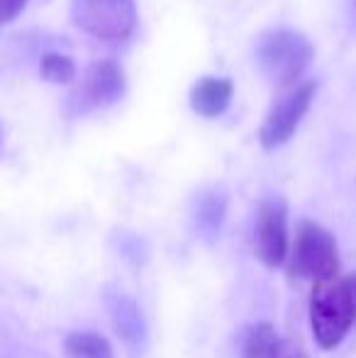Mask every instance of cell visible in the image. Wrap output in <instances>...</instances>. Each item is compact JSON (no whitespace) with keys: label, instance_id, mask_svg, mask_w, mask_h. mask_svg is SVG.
<instances>
[{"label":"cell","instance_id":"6da1fadb","mask_svg":"<svg viewBox=\"0 0 356 358\" xmlns=\"http://www.w3.org/2000/svg\"><path fill=\"white\" fill-rule=\"evenodd\" d=\"M356 322V302L347 278L318 280L310 297V324L320 349L332 351L344 341Z\"/></svg>","mask_w":356,"mask_h":358},{"label":"cell","instance_id":"7a4b0ae2","mask_svg":"<svg viewBox=\"0 0 356 358\" xmlns=\"http://www.w3.org/2000/svg\"><path fill=\"white\" fill-rule=\"evenodd\" d=\"M313 44L290 27L266 29L257 39V66L273 85H293L313 62Z\"/></svg>","mask_w":356,"mask_h":358},{"label":"cell","instance_id":"3957f363","mask_svg":"<svg viewBox=\"0 0 356 358\" xmlns=\"http://www.w3.org/2000/svg\"><path fill=\"white\" fill-rule=\"evenodd\" d=\"M339 273L337 239L318 222L303 220L295 229L293 251L288 259V275L298 280H325Z\"/></svg>","mask_w":356,"mask_h":358},{"label":"cell","instance_id":"277c9868","mask_svg":"<svg viewBox=\"0 0 356 358\" xmlns=\"http://www.w3.org/2000/svg\"><path fill=\"white\" fill-rule=\"evenodd\" d=\"M71 20L95 39L124 42L137 27V8L134 0H71Z\"/></svg>","mask_w":356,"mask_h":358},{"label":"cell","instance_id":"5b68a950","mask_svg":"<svg viewBox=\"0 0 356 358\" xmlns=\"http://www.w3.org/2000/svg\"><path fill=\"white\" fill-rule=\"evenodd\" d=\"M318 93V80H305V83L293 85L290 90H285L266 113L259 129V142L266 151L280 149L283 144H288L293 139V134L298 132L300 122L308 115L310 105Z\"/></svg>","mask_w":356,"mask_h":358},{"label":"cell","instance_id":"8992f818","mask_svg":"<svg viewBox=\"0 0 356 358\" xmlns=\"http://www.w3.org/2000/svg\"><path fill=\"white\" fill-rule=\"evenodd\" d=\"M124 71L113 59L93 62L83 73V80L69 98L71 113L83 115L90 110H105L124 95Z\"/></svg>","mask_w":356,"mask_h":358},{"label":"cell","instance_id":"52a82bcc","mask_svg":"<svg viewBox=\"0 0 356 358\" xmlns=\"http://www.w3.org/2000/svg\"><path fill=\"white\" fill-rule=\"evenodd\" d=\"M254 251L269 268L280 266L288 256V205L283 198H266L259 205Z\"/></svg>","mask_w":356,"mask_h":358},{"label":"cell","instance_id":"ba28073f","mask_svg":"<svg viewBox=\"0 0 356 358\" xmlns=\"http://www.w3.org/2000/svg\"><path fill=\"white\" fill-rule=\"evenodd\" d=\"M234 95V85L229 78H220V76H203L195 80L190 88V108L195 115L205 120L220 117L225 110L229 108Z\"/></svg>","mask_w":356,"mask_h":358},{"label":"cell","instance_id":"9c48e42d","mask_svg":"<svg viewBox=\"0 0 356 358\" xmlns=\"http://www.w3.org/2000/svg\"><path fill=\"white\" fill-rule=\"evenodd\" d=\"M110 317H113V327L118 336L124 341L129 351H139L147 341V327H144V317L139 312V305L132 297L122 295H110Z\"/></svg>","mask_w":356,"mask_h":358},{"label":"cell","instance_id":"30bf717a","mask_svg":"<svg viewBox=\"0 0 356 358\" xmlns=\"http://www.w3.org/2000/svg\"><path fill=\"white\" fill-rule=\"evenodd\" d=\"M225 213H227V198L222 190H208L200 195L198 205H195V224H198L200 234L213 239L222 227Z\"/></svg>","mask_w":356,"mask_h":358},{"label":"cell","instance_id":"8fae6325","mask_svg":"<svg viewBox=\"0 0 356 358\" xmlns=\"http://www.w3.org/2000/svg\"><path fill=\"white\" fill-rule=\"evenodd\" d=\"M64 351L69 358H115L108 339L95 331H71L64 339Z\"/></svg>","mask_w":356,"mask_h":358},{"label":"cell","instance_id":"7c38bea8","mask_svg":"<svg viewBox=\"0 0 356 358\" xmlns=\"http://www.w3.org/2000/svg\"><path fill=\"white\" fill-rule=\"evenodd\" d=\"M39 73L47 83H54V85H64V83H71L76 78V64L71 62L69 57L64 54H44L42 57V64H39Z\"/></svg>","mask_w":356,"mask_h":358},{"label":"cell","instance_id":"4fadbf2b","mask_svg":"<svg viewBox=\"0 0 356 358\" xmlns=\"http://www.w3.org/2000/svg\"><path fill=\"white\" fill-rule=\"evenodd\" d=\"M276 341H278L276 329L269 324V322H262V324L254 327V329L247 334V339H244L242 358H269Z\"/></svg>","mask_w":356,"mask_h":358},{"label":"cell","instance_id":"5bb4252c","mask_svg":"<svg viewBox=\"0 0 356 358\" xmlns=\"http://www.w3.org/2000/svg\"><path fill=\"white\" fill-rule=\"evenodd\" d=\"M269 358H310L308 351L303 349V344L295 339H280L273 344V349H271Z\"/></svg>","mask_w":356,"mask_h":358},{"label":"cell","instance_id":"9a60e30c","mask_svg":"<svg viewBox=\"0 0 356 358\" xmlns=\"http://www.w3.org/2000/svg\"><path fill=\"white\" fill-rule=\"evenodd\" d=\"M24 8L27 0H0V24H10Z\"/></svg>","mask_w":356,"mask_h":358},{"label":"cell","instance_id":"2e32d148","mask_svg":"<svg viewBox=\"0 0 356 358\" xmlns=\"http://www.w3.org/2000/svg\"><path fill=\"white\" fill-rule=\"evenodd\" d=\"M347 283H349V290H352L354 302H356V273H354V275H349V278H347Z\"/></svg>","mask_w":356,"mask_h":358},{"label":"cell","instance_id":"e0dca14e","mask_svg":"<svg viewBox=\"0 0 356 358\" xmlns=\"http://www.w3.org/2000/svg\"><path fill=\"white\" fill-rule=\"evenodd\" d=\"M0 146H3V122H0Z\"/></svg>","mask_w":356,"mask_h":358},{"label":"cell","instance_id":"ac0fdd59","mask_svg":"<svg viewBox=\"0 0 356 358\" xmlns=\"http://www.w3.org/2000/svg\"><path fill=\"white\" fill-rule=\"evenodd\" d=\"M354 5H356V0H354Z\"/></svg>","mask_w":356,"mask_h":358}]
</instances>
